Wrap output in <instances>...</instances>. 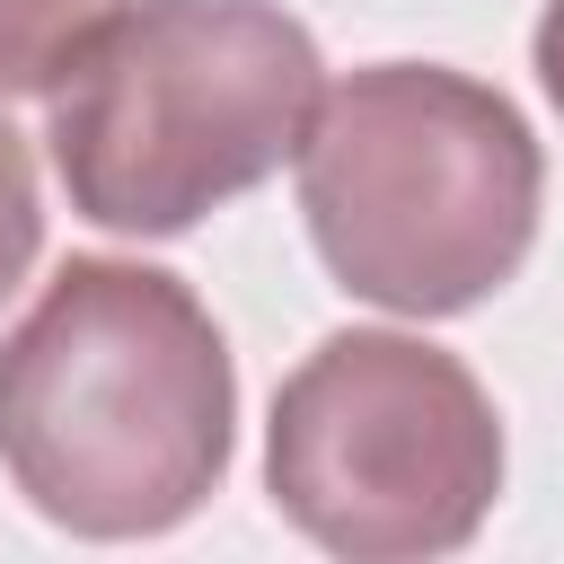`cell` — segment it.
Here are the masks:
<instances>
[{"instance_id": "cell-1", "label": "cell", "mask_w": 564, "mask_h": 564, "mask_svg": "<svg viewBox=\"0 0 564 564\" xmlns=\"http://www.w3.org/2000/svg\"><path fill=\"white\" fill-rule=\"evenodd\" d=\"M238 441V361L194 282L70 256L0 335V467L70 538L185 529Z\"/></svg>"}, {"instance_id": "cell-2", "label": "cell", "mask_w": 564, "mask_h": 564, "mask_svg": "<svg viewBox=\"0 0 564 564\" xmlns=\"http://www.w3.org/2000/svg\"><path fill=\"white\" fill-rule=\"evenodd\" d=\"M291 167L308 247L388 317H467L538 247V132L502 88L449 62H370L326 79Z\"/></svg>"}, {"instance_id": "cell-4", "label": "cell", "mask_w": 564, "mask_h": 564, "mask_svg": "<svg viewBox=\"0 0 564 564\" xmlns=\"http://www.w3.org/2000/svg\"><path fill=\"white\" fill-rule=\"evenodd\" d=\"M264 494L352 564L458 555L502 494V414L432 335L344 326L273 388Z\"/></svg>"}, {"instance_id": "cell-7", "label": "cell", "mask_w": 564, "mask_h": 564, "mask_svg": "<svg viewBox=\"0 0 564 564\" xmlns=\"http://www.w3.org/2000/svg\"><path fill=\"white\" fill-rule=\"evenodd\" d=\"M529 62H538V88H546V106L564 115V0H546V9H538V35H529Z\"/></svg>"}, {"instance_id": "cell-3", "label": "cell", "mask_w": 564, "mask_h": 564, "mask_svg": "<svg viewBox=\"0 0 564 564\" xmlns=\"http://www.w3.org/2000/svg\"><path fill=\"white\" fill-rule=\"evenodd\" d=\"M317 88V35L282 0H123L44 88V150L79 220L185 238L300 150Z\"/></svg>"}, {"instance_id": "cell-5", "label": "cell", "mask_w": 564, "mask_h": 564, "mask_svg": "<svg viewBox=\"0 0 564 564\" xmlns=\"http://www.w3.org/2000/svg\"><path fill=\"white\" fill-rule=\"evenodd\" d=\"M123 0H0V106L9 97H44L62 79V62L115 18Z\"/></svg>"}, {"instance_id": "cell-6", "label": "cell", "mask_w": 564, "mask_h": 564, "mask_svg": "<svg viewBox=\"0 0 564 564\" xmlns=\"http://www.w3.org/2000/svg\"><path fill=\"white\" fill-rule=\"evenodd\" d=\"M35 247H44V194H35V159H26V141H18V123L0 115V300L26 282Z\"/></svg>"}]
</instances>
